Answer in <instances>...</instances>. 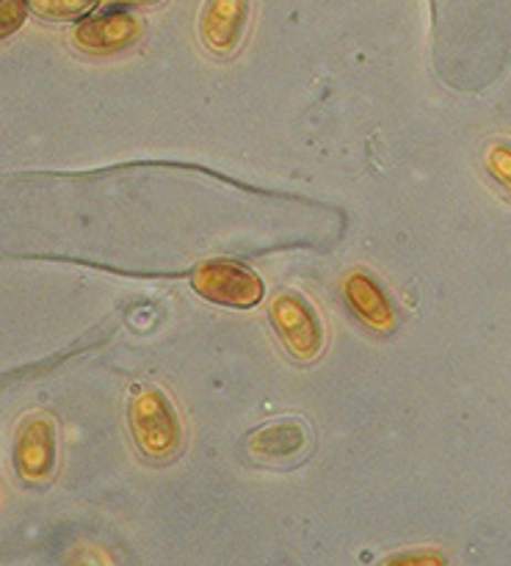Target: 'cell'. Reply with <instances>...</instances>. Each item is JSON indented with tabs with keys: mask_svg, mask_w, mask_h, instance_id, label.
Returning a JSON list of instances; mask_svg holds the SVG:
<instances>
[{
	"mask_svg": "<svg viewBox=\"0 0 511 566\" xmlns=\"http://www.w3.org/2000/svg\"><path fill=\"white\" fill-rule=\"evenodd\" d=\"M31 3L28 0H0V36L9 39L11 33L25 25Z\"/></svg>",
	"mask_w": 511,
	"mask_h": 566,
	"instance_id": "7c38bea8",
	"label": "cell"
},
{
	"mask_svg": "<svg viewBox=\"0 0 511 566\" xmlns=\"http://www.w3.org/2000/svg\"><path fill=\"white\" fill-rule=\"evenodd\" d=\"M14 473L28 484H44L59 462V434L48 412H31L20 420L11 446Z\"/></svg>",
	"mask_w": 511,
	"mask_h": 566,
	"instance_id": "277c9868",
	"label": "cell"
},
{
	"mask_svg": "<svg viewBox=\"0 0 511 566\" xmlns=\"http://www.w3.org/2000/svg\"><path fill=\"white\" fill-rule=\"evenodd\" d=\"M379 566H448V556L440 547H409L382 558Z\"/></svg>",
	"mask_w": 511,
	"mask_h": 566,
	"instance_id": "8fae6325",
	"label": "cell"
},
{
	"mask_svg": "<svg viewBox=\"0 0 511 566\" xmlns=\"http://www.w3.org/2000/svg\"><path fill=\"white\" fill-rule=\"evenodd\" d=\"M108 3H131V6H142V3H158V0H108Z\"/></svg>",
	"mask_w": 511,
	"mask_h": 566,
	"instance_id": "4fadbf2b",
	"label": "cell"
},
{
	"mask_svg": "<svg viewBox=\"0 0 511 566\" xmlns=\"http://www.w3.org/2000/svg\"><path fill=\"white\" fill-rule=\"evenodd\" d=\"M249 25V0H205L199 11V39L216 59L241 48Z\"/></svg>",
	"mask_w": 511,
	"mask_h": 566,
	"instance_id": "8992f818",
	"label": "cell"
},
{
	"mask_svg": "<svg viewBox=\"0 0 511 566\" xmlns=\"http://www.w3.org/2000/svg\"><path fill=\"white\" fill-rule=\"evenodd\" d=\"M313 446V431L302 423L299 418H277L271 423H263L260 429L249 431L247 457L258 464H296L302 462Z\"/></svg>",
	"mask_w": 511,
	"mask_h": 566,
	"instance_id": "5b68a950",
	"label": "cell"
},
{
	"mask_svg": "<svg viewBox=\"0 0 511 566\" xmlns=\"http://www.w3.org/2000/svg\"><path fill=\"white\" fill-rule=\"evenodd\" d=\"M127 426L142 457L166 462L182 448V423L177 407L160 387L136 385L127 398Z\"/></svg>",
	"mask_w": 511,
	"mask_h": 566,
	"instance_id": "6da1fadb",
	"label": "cell"
},
{
	"mask_svg": "<svg viewBox=\"0 0 511 566\" xmlns=\"http://www.w3.org/2000/svg\"><path fill=\"white\" fill-rule=\"evenodd\" d=\"M484 169L496 182H501L511 191V142L509 138H496L484 147Z\"/></svg>",
	"mask_w": 511,
	"mask_h": 566,
	"instance_id": "30bf717a",
	"label": "cell"
},
{
	"mask_svg": "<svg viewBox=\"0 0 511 566\" xmlns=\"http://www.w3.org/2000/svg\"><path fill=\"white\" fill-rule=\"evenodd\" d=\"M191 291L205 302L230 310H252L263 302L265 285L249 265L238 260H202L191 271Z\"/></svg>",
	"mask_w": 511,
	"mask_h": 566,
	"instance_id": "3957f363",
	"label": "cell"
},
{
	"mask_svg": "<svg viewBox=\"0 0 511 566\" xmlns=\"http://www.w3.org/2000/svg\"><path fill=\"white\" fill-rule=\"evenodd\" d=\"M343 298H346L348 310L368 329L390 332L398 324L396 304H393V298L387 296L382 282L371 271L354 269L352 274H346V280H343Z\"/></svg>",
	"mask_w": 511,
	"mask_h": 566,
	"instance_id": "ba28073f",
	"label": "cell"
},
{
	"mask_svg": "<svg viewBox=\"0 0 511 566\" xmlns=\"http://www.w3.org/2000/svg\"><path fill=\"white\" fill-rule=\"evenodd\" d=\"M269 321L277 340L285 346V352L296 363H313L321 357L326 332L319 310L313 307L307 296H302L299 291L277 293L269 304Z\"/></svg>",
	"mask_w": 511,
	"mask_h": 566,
	"instance_id": "7a4b0ae2",
	"label": "cell"
},
{
	"mask_svg": "<svg viewBox=\"0 0 511 566\" xmlns=\"http://www.w3.org/2000/svg\"><path fill=\"white\" fill-rule=\"evenodd\" d=\"M31 9L36 11L39 17L53 22L64 20H77V17H86L88 11L97 9L100 0H28Z\"/></svg>",
	"mask_w": 511,
	"mask_h": 566,
	"instance_id": "9c48e42d",
	"label": "cell"
},
{
	"mask_svg": "<svg viewBox=\"0 0 511 566\" xmlns=\"http://www.w3.org/2000/svg\"><path fill=\"white\" fill-rule=\"evenodd\" d=\"M142 17L131 14V11H105V14L81 22L72 31V44L88 55L119 53V50L131 48L142 36Z\"/></svg>",
	"mask_w": 511,
	"mask_h": 566,
	"instance_id": "52a82bcc",
	"label": "cell"
}]
</instances>
